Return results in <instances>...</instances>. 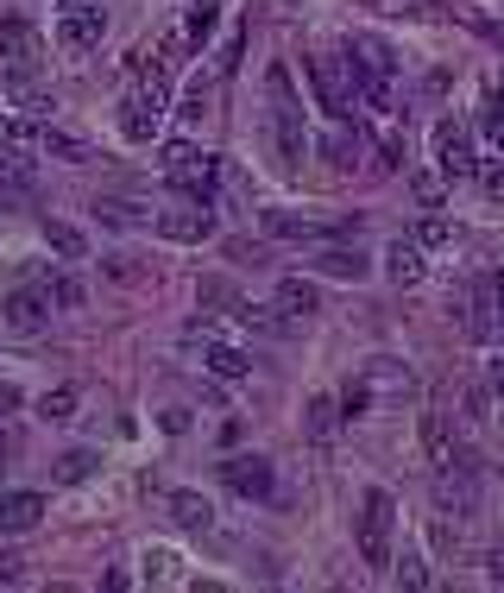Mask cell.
I'll use <instances>...</instances> for the list:
<instances>
[{
  "mask_svg": "<svg viewBox=\"0 0 504 593\" xmlns=\"http://www.w3.org/2000/svg\"><path fill=\"white\" fill-rule=\"evenodd\" d=\"M341 58H347L353 96H366V108L391 114V108H397V89H391V77H397V51H391L379 32H347V39H341Z\"/></svg>",
  "mask_w": 504,
  "mask_h": 593,
  "instance_id": "6da1fadb",
  "label": "cell"
},
{
  "mask_svg": "<svg viewBox=\"0 0 504 593\" xmlns=\"http://www.w3.org/2000/svg\"><path fill=\"white\" fill-rule=\"evenodd\" d=\"M265 101H272V139H278V164L296 171L303 152H310V133H303V101H296V82L284 63L265 70Z\"/></svg>",
  "mask_w": 504,
  "mask_h": 593,
  "instance_id": "7a4b0ae2",
  "label": "cell"
},
{
  "mask_svg": "<svg viewBox=\"0 0 504 593\" xmlns=\"http://www.w3.org/2000/svg\"><path fill=\"white\" fill-rule=\"evenodd\" d=\"M164 178H171V190L183 202L214 209V178H221V159H209V152H202V145H190V139H171V145H164Z\"/></svg>",
  "mask_w": 504,
  "mask_h": 593,
  "instance_id": "3957f363",
  "label": "cell"
},
{
  "mask_svg": "<svg viewBox=\"0 0 504 593\" xmlns=\"http://www.w3.org/2000/svg\"><path fill=\"white\" fill-rule=\"evenodd\" d=\"M435 512L454 517V524H466V517L480 512V468H473V455H461V449H454L447 468H435Z\"/></svg>",
  "mask_w": 504,
  "mask_h": 593,
  "instance_id": "277c9868",
  "label": "cell"
},
{
  "mask_svg": "<svg viewBox=\"0 0 504 593\" xmlns=\"http://www.w3.org/2000/svg\"><path fill=\"white\" fill-rule=\"evenodd\" d=\"M391 524H397V505L385 486H372L360 505V562L366 569H391Z\"/></svg>",
  "mask_w": 504,
  "mask_h": 593,
  "instance_id": "5b68a950",
  "label": "cell"
},
{
  "mask_svg": "<svg viewBox=\"0 0 504 593\" xmlns=\"http://www.w3.org/2000/svg\"><path fill=\"white\" fill-rule=\"evenodd\" d=\"M303 70H310L315 82V101H322V114L329 120H353V77L341 58H303Z\"/></svg>",
  "mask_w": 504,
  "mask_h": 593,
  "instance_id": "8992f818",
  "label": "cell"
},
{
  "mask_svg": "<svg viewBox=\"0 0 504 593\" xmlns=\"http://www.w3.org/2000/svg\"><path fill=\"white\" fill-rule=\"evenodd\" d=\"M360 385H366V398H372V411L379 404H404V398H416V373H410L404 360H391V354H379V360H366L360 366Z\"/></svg>",
  "mask_w": 504,
  "mask_h": 593,
  "instance_id": "52a82bcc",
  "label": "cell"
},
{
  "mask_svg": "<svg viewBox=\"0 0 504 593\" xmlns=\"http://www.w3.org/2000/svg\"><path fill=\"white\" fill-rule=\"evenodd\" d=\"M44 58V32L26 13H0V63L7 70H39Z\"/></svg>",
  "mask_w": 504,
  "mask_h": 593,
  "instance_id": "ba28073f",
  "label": "cell"
},
{
  "mask_svg": "<svg viewBox=\"0 0 504 593\" xmlns=\"http://www.w3.org/2000/svg\"><path fill=\"white\" fill-rule=\"evenodd\" d=\"M265 234L272 240H341V234H360V215L310 221V215H291V209H272V215H265Z\"/></svg>",
  "mask_w": 504,
  "mask_h": 593,
  "instance_id": "9c48e42d",
  "label": "cell"
},
{
  "mask_svg": "<svg viewBox=\"0 0 504 593\" xmlns=\"http://www.w3.org/2000/svg\"><path fill=\"white\" fill-rule=\"evenodd\" d=\"M152 228L164 240H177V247H202V240H214V209H202V202H177V209L152 215Z\"/></svg>",
  "mask_w": 504,
  "mask_h": 593,
  "instance_id": "30bf717a",
  "label": "cell"
},
{
  "mask_svg": "<svg viewBox=\"0 0 504 593\" xmlns=\"http://www.w3.org/2000/svg\"><path fill=\"white\" fill-rule=\"evenodd\" d=\"M435 171H442L447 183H461V178L480 171V164H473V133H466L461 120H442V127H435Z\"/></svg>",
  "mask_w": 504,
  "mask_h": 593,
  "instance_id": "8fae6325",
  "label": "cell"
},
{
  "mask_svg": "<svg viewBox=\"0 0 504 593\" xmlns=\"http://www.w3.org/2000/svg\"><path fill=\"white\" fill-rule=\"evenodd\" d=\"M101 32H108V13H101L95 0L63 7V20H58V44H63V51H95Z\"/></svg>",
  "mask_w": 504,
  "mask_h": 593,
  "instance_id": "7c38bea8",
  "label": "cell"
},
{
  "mask_svg": "<svg viewBox=\"0 0 504 593\" xmlns=\"http://www.w3.org/2000/svg\"><path fill=\"white\" fill-rule=\"evenodd\" d=\"M44 316H51V296L32 291V284H26V291H7V296H0V322H7L13 335H39Z\"/></svg>",
  "mask_w": 504,
  "mask_h": 593,
  "instance_id": "4fadbf2b",
  "label": "cell"
},
{
  "mask_svg": "<svg viewBox=\"0 0 504 593\" xmlns=\"http://www.w3.org/2000/svg\"><path fill=\"white\" fill-rule=\"evenodd\" d=\"M0 89H7V101H13L20 114H32V120L58 108V96H51V82H39V70H7V77H0Z\"/></svg>",
  "mask_w": 504,
  "mask_h": 593,
  "instance_id": "5bb4252c",
  "label": "cell"
},
{
  "mask_svg": "<svg viewBox=\"0 0 504 593\" xmlns=\"http://www.w3.org/2000/svg\"><path fill=\"white\" fill-rule=\"evenodd\" d=\"M221 480H228V493H240V499H265L272 493V461L265 455H233V461H221Z\"/></svg>",
  "mask_w": 504,
  "mask_h": 593,
  "instance_id": "9a60e30c",
  "label": "cell"
},
{
  "mask_svg": "<svg viewBox=\"0 0 504 593\" xmlns=\"http://www.w3.org/2000/svg\"><path fill=\"white\" fill-rule=\"evenodd\" d=\"M39 517H44V493H0V536L39 531Z\"/></svg>",
  "mask_w": 504,
  "mask_h": 593,
  "instance_id": "2e32d148",
  "label": "cell"
},
{
  "mask_svg": "<svg viewBox=\"0 0 504 593\" xmlns=\"http://www.w3.org/2000/svg\"><path fill=\"white\" fill-rule=\"evenodd\" d=\"M272 310H278V316H291V322H310L315 310H322V296H315V284H310V278H278Z\"/></svg>",
  "mask_w": 504,
  "mask_h": 593,
  "instance_id": "e0dca14e",
  "label": "cell"
},
{
  "mask_svg": "<svg viewBox=\"0 0 504 593\" xmlns=\"http://www.w3.org/2000/svg\"><path fill=\"white\" fill-rule=\"evenodd\" d=\"M322 159H329L334 171H353V164L366 159V133H360L353 120H334V133L322 139Z\"/></svg>",
  "mask_w": 504,
  "mask_h": 593,
  "instance_id": "ac0fdd59",
  "label": "cell"
},
{
  "mask_svg": "<svg viewBox=\"0 0 504 593\" xmlns=\"http://www.w3.org/2000/svg\"><path fill=\"white\" fill-rule=\"evenodd\" d=\"M454 310H461V329H466L473 341H492V329H498V322H492V316H498V303H492V284L466 291L461 303H454Z\"/></svg>",
  "mask_w": 504,
  "mask_h": 593,
  "instance_id": "d6986e66",
  "label": "cell"
},
{
  "mask_svg": "<svg viewBox=\"0 0 504 593\" xmlns=\"http://www.w3.org/2000/svg\"><path fill=\"white\" fill-rule=\"evenodd\" d=\"M158 127H164V108H158V101H145V96L120 101V133H127V139L145 145V139H158Z\"/></svg>",
  "mask_w": 504,
  "mask_h": 593,
  "instance_id": "ffe728a7",
  "label": "cell"
},
{
  "mask_svg": "<svg viewBox=\"0 0 504 593\" xmlns=\"http://www.w3.org/2000/svg\"><path fill=\"white\" fill-rule=\"evenodd\" d=\"M127 70H133V96L158 101V108L171 101V70H164V63H152L145 51H133V58H127Z\"/></svg>",
  "mask_w": 504,
  "mask_h": 593,
  "instance_id": "44dd1931",
  "label": "cell"
},
{
  "mask_svg": "<svg viewBox=\"0 0 504 593\" xmlns=\"http://www.w3.org/2000/svg\"><path fill=\"white\" fill-rule=\"evenodd\" d=\"M315 272H322V278H347V284H360V278L372 272V259L360 253V247H322V253H315Z\"/></svg>",
  "mask_w": 504,
  "mask_h": 593,
  "instance_id": "7402d4cb",
  "label": "cell"
},
{
  "mask_svg": "<svg viewBox=\"0 0 504 593\" xmlns=\"http://www.w3.org/2000/svg\"><path fill=\"white\" fill-rule=\"evenodd\" d=\"M385 272L397 278L404 291H410V284H423V278H429V265H423V247H416V240H391V247H385Z\"/></svg>",
  "mask_w": 504,
  "mask_h": 593,
  "instance_id": "603a6c76",
  "label": "cell"
},
{
  "mask_svg": "<svg viewBox=\"0 0 504 593\" xmlns=\"http://www.w3.org/2000/svg\"><path fill=\"white\" fill-rule=\"evenodd\" d=\"M202 366H209L214 379H246L252 373V360L240 354V348H228V341H214V335H202Z\"/></svg>",
  "mask_w": 504,
  "mask_h": 593,
  "instance_id": "cb8c5ba5",
  "label": "cell"
},
{
  "mask_svg": "<svg viewBox=\"0 0 504 593\" xmlns=\"http://www.w3.org/2000/svg\"><path fill=\"white\" fill-rule=\"evenodd\" d=\"M171 517L183 524V531H195V536L214 531V505L202 493H171Z\"/></svg>",
  "mask_w": 504,
  "mask_h": 593,
  "instance_id": "d4e9b609",
  "label": "cell"
},
{
  "mask_svg": "<svg viewBox=\"0 0 504 593\" xmlns=\"http://www.w3.org/2000/svg\"><path fill=\"white\" fill-rule=\"evenodd\" d=\"M26 139H20V114H0V171H13V178H26Z\"/></svg>",
  "mask_w": 504,
  "mask_h": 593,
  "instance_id": "484cf974",
  "label": "cell"
},
{
  "mask_svg": "<svg viewBox=\"0 0 504 593\" xmlns=\"http://www.w3.org/2000/svg\"><path fill=\"white\" fill-rule=\"evenodd\" d=\"M423 449H429V468H447V461H454V435H447L442 411H423Z\"/></svg>",
  "mask_w": 504,
  "mask_h": 593,
  "instance_id": "4316f807",
  "label": "cell"
},
{
  "mask_svg": "<svg viewBox=\"0 0 504 593\" xmlns=\"http://www.w3.org/2000/svg\"><path fill=\"white\" fill-rule=\"evenodd\" d=\"M303 430H310V442H334V435H341V404H334V398H310Z\"/></svg>",
  "mask_w": 504,
  "mask_h": 593,
  "instance_id": "83f0119b",
  "label": "cell"
},
{
  "mask_svg": "<svg viewBox=\"0 0 504 593\" xmlns=\"http://www.w3.org/2000/svg\"><path fill=\"white\" fill-rule=\"evenodd\" d=\"M44 240H51V253H58V259H82V253H89L82 228H70V221H44Z\"/></svg>",
  "mask_w": 504,
  "mask_h": 593,
  "instance_id": "f1b7e54d",
  "label": "cell"
},
{
  "mask_svg": "<svg viewBox=\"0 0 504 593\" xmlns=\"http://www.w3.org/2000/svg\"><path fill=\"white\" fill-rule=\"evenodd\" d=\"M95 215H101V228H139L145 209H133V202H120V197H95Z\"/></svg>",
  "mask_w": 504,
  "mask_h": 593,
  "instance_id": "f546056e",
  "label": "cell"
},
{
  "mask_svg": "<svg viewBox=\"0 0 504 593\" xmlns=\"http://www.w3.org/2000/svg\"><path fill=\"white\" fill-rule=\"evenodd\" d=\"M391 569H397V587H429L435 574H429V562L416 550H404V555H391Z\"/></svg>",
  "mask_w": 504,
  "mask_h": 593,
  "instance_id": "4dcf8cb0",
  "label": "cell"
},
{
  "mask_svg": "<svg viewBox=\"0 0 504 593\" xmlns=\"http://www.w3.org/2000/svg\"><path fill=\"white\" fill-rule=\"evenodd\" d=\"M416 247H454V221H442V215H423L416 221Z\"/></svg>",
  "mask_w": 504,
  "mask_h": 593,
  "instance_id": "1f68e13d",
  "label": "cell"
},
{
  "mask_svg": "<svg viewBox=\"0 0 504 593\" xmlns=\"http://www.w3.org/2000/svg\"><path fill=\"white\" fill-rule=\"evenodd\" d=\"M89 474H95V455H89V449H70V455L58 461V480H63V486H82Z\"/></svg>",
  "mask_w": 504,
  "mask_h": 593,
  "instance_id": "d6a6232c",
  "label": "cell"
},
{
  "mask_svg": "<svg viewBox=\"0 0 504 593\" xmlns=\"http://www.w3.org/2000/svg\"><path fill=\"white\" fill-rule=\"evenodd\" d=\"M77 398H82L77 385H58V392H44V398H39V411L51 416V423H63V416L77 411Z\"/></svg>",
  "mask_w": 504,
  "mask_h": 593,
  "instance_id": "836d02e7",
  "label": "cell"
},
{
  "mask_svg": "<svg viewBox=\"0 0 504 593\" xmlns=\"http://www.w3.org/2000/svg\"><path fill=\"white\" fill-rule=\"evenodd\" d=\"M214 20H221V7H214V0H202V7H190V44L214 39Z\"/></svg>",
  "mask_w": 504,
  "mask_h": 593,
  "instance_id": "e575fe53",
  "label": "cell"
},
{
  "mask_svg": "<svg viewBox=\"0 0 504 593\" xmlns=\"http://www.w3.org/2000/svg\"><path fill=\"white\" fill-rule=\"evenodd\" d=\"M366 411H372L366 385H360V379H347V392H341V416H347V423H353V416H366Z\"/></svg>",
  "mask_w": 504,
  "mask_h": 593,
  "instance_id": "d590c367",
  "label": "cell"
},
{
  "mask_svg": "<svg viewBox=\"0 0 504 593\" xmlns=\"http://www.w3.org/2000/svg\"><path fill=\"white\" fill-rule=\"evenodd\" d=\"M485 398H492V411L504 416V354L485 360Z\"/></svg>",
  "mask_w": 504,
  "mask_h": 593,
  "instance_id": "8d00e7d4",
  "label": "cell"
},
{
  "mask_svg": "<svg viewBox=\"0 0 504 593\" xmlns=\"http://www.w3.org/2000/svg\"><path fill=\"white\" fill-rule=\"evenodd\" d=\"M51 303L58 310H82V284L77 278H51Z\"/></svg>",
  "mask_w": 504,
  "mask_h": 593,
  "instance_id": "74e56055",
  "label": "cell"
},
{
  "mask_svg": "<svg viewBox=\"0 0 504 593\" xmlns=\"http://www.w3.org/2000/svg\"><path fill=\"white\" fill-rule=\"evenodd\" d=\"M485 139H492V145L504 152V89L492 96V108H485Z\"/></svg>",
  "mask_w": 504,
  "mask_h": 593,
  "instance_id": "f35d334b",
  "label": "cell"
},
{
  "mask_svg": "<svg viewBox=\"0 0 504 593\" xmlns=\"http://www.w3.org/2000/svg\"><path fill=\"white\" fill-rule=\"evenodd\" d=\"M171 569H177L171 550H152V555H145V581H171Z\"/></svg>",
  "mask_w": 504,
  "mask_h": 593,
  "instance_id": "ab89813d",
  "label": "cell"
},
{
  "mask_svg": "<svg viewBox=\"0 0 504 593\" xmlns=\"http://www.w3.org/2000/svg\"><path fill=\"white\" fill-rule=\"evenodd\" d=\"M108 278H120V284H139V278H145V265H139V259H108Z\"/></svg>",
  "mask_w": 504,
  "mask_h": 593,
  "instance_id": "60d3db41",
  "label": "cell"
},
{
  "mask_svg": "<svg viewBox=\"0 0 504 593\" xmlns=\"http://www.w3.org/2000/svg\"><path fill=\"white\" fill-rule=\"evenodd\" d=\"M195 296H202L209 310H221V303H233V291H228V284H221V278H209V284H195Z\"/></svg>",
  "mask_w": 504,
  "mask_h": 593,
  "instance_id": "b9f144b4",
  "label": "cell"
},
{
  "mask_svg": "<svg viewBox=\"0 0 504 593\" xmlns=\"http://www.w3.org/2000/svg\"><path fill=\"white\" fill-rule=\"evenodd\" d=\"M466 416H473V423H485V416H492V398H485V385H466Z\"/></svg>",
  "mask_w": 504,
  "mask_h": 593,
  "instance_id": "7bdbcfd3",
  "label": "cell"
},
{
  "mask_svg": "<svg viewBox=\"0 0 504 593\" xmlns=\"http://www.w3.org/2000/svg\"><path fill=\"white\" fill-rule=\"evenodd\" d=\"M485 581H492V587H504V536L485 550Z\"/></svg>",
  "mask_w": 504,
  "mask_h": 593,
  "instance_id": "ee69618b",
  "label": "cell"
},
{
  "mask_svg": "<svg viewBox=\"0 0 504 593\" xmlns=\"http://www.w3.org/2000/svg\"><path fill=\"white\" fill-rule=\"evenodd\" d=\"M480 183H485V197H492V202H504V164H485Z\"/></svg>",
  "mask_w": 504,
  "mask_h": 593,
  "instance_id": "f6af8a7d",
  "label": "cell"
},
{
  "mask_svg": "<svg viewBox=\"0 0 504 593\" xmlns=\"http://www.w3.org/2000/svg\"><path fill=\"white\" fill-rule=\"evenodd\" d=\"M202 108H209V96H202V89H190V101H183V120L195 127V120H202Z\"/></svg>",
  "mask_w": 504,
  "mask_h": 593,
  "instance_id": "bcb514c9",
  "label": "cell"
},
{
  "mask_svg": "<svg viewBox=\"0 0 504 593\" xmlns=\"http://www.w3.org/2000/svg\"><path fill=\"white\" fill-rule=\"evenodd\" d=\"M416 197H423V202H442V178H416Z\"/></svg>",
  "mask_w": 504,
  "mask_h": 593,
  "instance_id": "7dc6e473",
  "label": "cell"
},
{
  "mask_svg": "<svg viewBox=\"0 0 504 593\" xmlns=\"http://www.w3.org/2000/svg\"><path fill=\"white\" fill-rule=\"evenodd\" d=\"M20 411V385H0V416H13Z\"/></svg>",
  "mask_w": 504,
  "mask_h": 593,
  "instance_id": "c3c4849f",
  "label": "cell"
},
{
  "mask_svg": "<svg viewBox=\"0 0 504 593\" xmlns=\"http://www.w3.org/2000/svg\"><path fill=\"white\" fill-rule=\"evenodd\" d=\"M20 574H26L20 555H0V581H20Z\"/></svg>",
  "mask_w": 504,
  "mask_h": 593,
  "instance_id": "681fc988",
  "label": "cell"
},
{
  "mask_svg": "<svg viewBox=\"0 0 504 593\" xmlns=\"http://www.w3.org/2000/svg\"><path fill=\"white\" fill-rule=\"evenodd\" d=\"M13 455H20V442H13V435L0 430V474H7V461H13Z\"/></svg>",
  "mask_w": 504,
  "mask_h": 593,
  "instance_id": "f907efd6",
  "label": "cell"
},
{
  "mask_svg": "<svg viewBox=\"0 0 504 593\" xmlns=\"http://www.w3.org/2000/svg\"><path fill=\"white\" fill-rule=\"evenodd\" d=\"M492 303H498V316H504V265L492 272Z\"/></svg>",
  "mask_w": 504,
  "mask_h": 593,
  "instance_id": "816d5d0a",
  "label": "cell"
},
{
  "mask_svg": "<svg viewBox=\"0 0 504 593\" xmlns=\"http://www.w3.org/2000/svg\"><path fill=\"white\" fill-rule=\"evenodd\" d=\"M498 7H504V0H498Z\"/></svg>",
  "mask_w": 504,
  "mask_h": 593,
  "instance_id": "f5cc1de1",
  "label": "cell"
}]
</instances>
